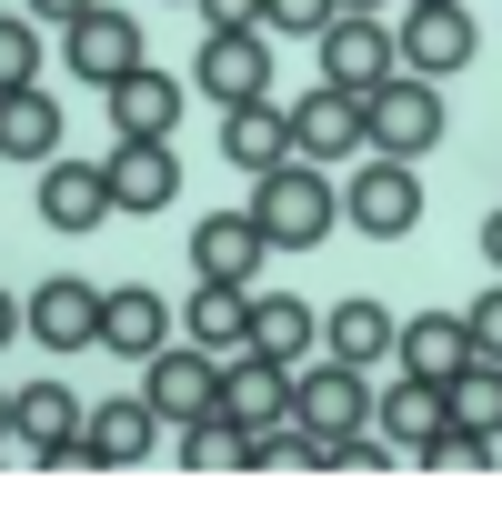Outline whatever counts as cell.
Returning a JSON list of instances; mask_svg holds the SVG:
<instances>
[{"label":"cell","instance_id":"8d00e7d4","mask_svg":"<svg viewBox=\"0 0 502 512\" xmlns=\"http://www.w3.org/2000/svg\"><path fill=\"white\" fill-rule=\"evenodd\" d=\"M342 11H382V0H342Z\"/></svg>","mask_w":502,"mask_h":512},{"label":"cell","instance_id":"d4e9b609","mask_svg":"<svg viewBox=\"0 0 502 512\" xmlns=\"http://www.w3.org/2000/svg\"><path fill=\"white\" fill-rule=\"evenodd\" d=\"M392 342H402V322H392L382 302H342V312L322 322V352H342V362H362V372L392 362Z\"/></svg>","mask_w":502,"mask_h":512},{"label":"cell","instance_id":"d6986e66","mask_svg":"<svg viewBox=\"0 0 502 512\" xmlns=\"http://www.w3.org/2000/svg\"><path fill=\"white\" fill-rule=\"evenodd\" d=\"M51 151H61V101L41 81L0 91V161H51Z\"/></svg>","mask_w":502,"mask_h":512},{"label":"cell","instance_id":"d590c367","mask_svg":"<svg viewBox=\"0 0 502 512\" xmlns=\"http://www.w3.org/2000/svg\"><path fill=\"white\" fill-rule=\"evenodd\" d=\"M11 332H21V302H11V292H0V342H11Z\"/></svg>","mask_w":502,"mask_h":512},{"label":"cell","instance_id":"83f0119b","mask_svg":"<svg viewBox=\"0 0 502 512\" xmlns=\"http://www.w3.org/2000/svg\"><path fill=\"white\" fill-rule=\"evenodd\" d=\"M442 392H452V422H462V432H502V362H482V352H472Z\"/></svg>","mask_w":502,"mask_h":512},{"label":"cell","instance_id":"3957f363","mask_svg":"<svg viewBox=\"0 0 502 512\" xmlns=\"http://www.w3.org/2000/svg\"><path fill=\"white\" fill-rule=\"evenodd\" d=\"M312 41H322V81H332V91H362V101H372V91L402 71V51H392V31H382L372 11H332Z\"/></svg>","mask_w":502,"mask_h":512},{"label":"cell","instance_id":"5bb4252c","mask_svg":"<svg viewBox=\"0 0 502 512\" xmlns=\"http://www.w3.org/2000/svg\"><path fill=\"white\" fill-rule=\"evenodd\" d=\"M221 161L231 171H282V161H302V141H292V111H272V101H231L221 111Z\"/></svg>","mask_w":502,"mask_h":512},{"label":"cell","instance_id":"4316f807","mask_svg":"<svg viewBox=\"0 0 502 512\" xmlns=\"http://www.w3.org/2000/svg\"><path fill=\"white\" fill-rule=\"evenodd\" d=\"M181 462L191 472H251V432L231 412H201V422H181Z\"/></svg>","mask_w":502,"mask_h":512},{"label":"cell","instance_id":"f1b7e54d","mask_svg":"<svg viewBox=\"0 0 502 512\" xmlns=\"http://www.w3.org/2000/svg\"><path fill=\"white\" fill-rule=\"evenodd\" d=\"M492 462V432H462V422H442L432 442H422V472H482Z\"/></svg>","mask_w":502,"mask_h":512},{"label":"cell","instance_id":"30bf717a","mask_svg":"<svg viewBox=\"0 0 502 512\" xmlns=\"http://www.w3.org/2000/svg\"><path fill=\"white\" fill-rule=\"evenodd\" d=\"M191 81L231 111V101H272V31H211L201 41V61H191Z\"/></svg>","mask_w":502,"mask_h":512},{"label":"cell","instance_id":"9a60e30c","mask_svg":"<svg viewBox=\"0 0 502 512\" xmlns=\"http://www.w3.org/2000/svg\"><path fill=\"white\" fill-rule=\"evenodd\" d=\"M292 141H302V161H332V151H372V111H362V91H312V101H292Z\"/></svg>","mask_w":502,"mask_h":512},{"label":"cell","instance_id":"4fadbf2b","mask_svg":"<svg viewBox=\"0 0 502 512\" xmlns=\"http://www.w3.org/2000/svg\"><path fill=\"white\" fill-rule=\"evenodd\" d=\"M262 251H272V231L251 221V211H201L191 272H201V282H262Z\"/></svg>","mask_w":502,"mask_h":512},{"label":"cell","instance_id":"ffe728a7","mask_svg":"<svg viewBox=\"0 0 502 512\" xmlns=\"http://www.w3.org/2000/svg\"><path fill=\"white\" fill-rule=\"evenodd\" d=\"M312 342H322V312L312 302H292V292H251V352H272V362H312Z\"/></svg>","mask_w":502,"mask_h":512},{"label":"cell","instance_id":"ac0fdd59","mask_svg":"<svg viewBox=\"0 0 502 512\" xmlns=\"http://www.w3.org/2000/svg\"><path fill=\"white\" fill-rule=\"evenodd\" d=\"M171 342V312H161V292L151 282H121V292H101V352H131V362H151Z\"/></svg>","mask_w":502,"mask_h":512},{"label":"cell","instance_id":"836d02e7","mask_svg":"<svg viewBox=\"0 0 502 512\" xmlns=\"http://www.w3.org/2000/svg\"><path fill=\"white\" fill-rule=\"evenodd\" d=\"M81 11H91V0H31V21H61V31H71Z\"/></svg>","mask_w":502,"mask_h":512},{"label":"cell","instance_id":"1f68e13d","mask_svg":"<svg viewBox=\"0 0 502 512\" xmlns=\"http://www.w3.org/2000/svg\"><path fill=\"white\" fill-rule=\"evenodd\" d=\"M462 332H472V352H482V362H502V282H492V292L462 312Z\"/></svg>","mask_w":502,"mask_h":512},{"label":"cell","instance_id":"2e32d148","mask_svg":"<svg viewBox=\"0 0 502 512\" xmlns=\"http://www.w3.org/2000/svg\"><path fill=\"white\" fill-rule=\"evenodd\" d=\"M81 442H91V462H111V472L151 462V442H161V412H151V392H111L101 412H81Z\"/></svg>","mask_w":502,"mask_h":512},{"label":"cell","instance_id":"4dcf8cb0","mask_svg":"<svg viewBox=\"0 0 502 512\" xmlns=\"http://www.w3.org/2000/svg\"><path fill=\"white\" fill-rule=\"evenodd\" d=\"M332 11H342V0H262V31H302V41H312Z\"/></svg>","mask_w":502,"mask_h":512},{"label":"cell","instance_id":"f546056e","mask_svg":"<svg viewBox=\"0 0 502 512\" xmlns=\"http://www.w3.org/2000/svg\"><path fill=\"white\" fill-rule=\"evenodd\" d=\"M21 81H41V31L0 11V91H21Z\"/></svg>","mask_w":502,"mask_h":512},{"label":"cell","instance_id":"7c38bea8","mask_svg":"<svg viewBox=\"0 0 502 512\" xmlns=\"http://www.w3.org/2000/svg\"><path fill=\"white\" fill-rule=\"evenodd\" d=\"M21 332H31L41 352H91V342H101V292L71 282V272H51V282L21 302Z\"/></svg>","mask_w":502,"mask_h":512},{"label":"cell","instance_id":"ba28073f","mask_svg":"<svg viewBox=\"0 0 502 512\" xmlns=\"http://www.w3.org/2000/svg\"><path fill=\"white\" fill-rule=\"evenodd\" d=\"M392 51H402V71L442 81V71H462V61L482 51V31H472V11H462V0H412V21L392 31Z\"/></svg>","mask_w":502,"mask_h":512},{"label":"cell","instance_id":"5b68a950","mask_svg":"<svg viewBox=\"0 0 502 512\" xmlns=\"http://www.w3.org/2000/svg\"><path fill=\"white\" fill-rule=\"evenodd\" d=\"M101 181H111V211H161V201L181 191L171 131H121V141L101 151Z\"/></svg>","mask_w":502,"mask_h":512},{"label":"cell","instance_id":"9c48e42d","mask_svg":"<svg viewBox=\"0 0 502 512\" xmlns=\"http://www.w3.org/2000/svg\"><path fill=\"white\" fill-rule=\"evenodd\" d=\"M221 412L241 422V432H272V422H292V362H272V352H221Z\"/></svg>","mask_w":502,"mask_h":512},{"label":"cell","instance_id":"603a6c76","mask_svg":"<svg viewBox=\"0 0 502 512\" xmlns=\"http://www.w3.org/2000/svg\"><path fill=\"white\" fill-rule=\"evenodd\" d=\"M372 412H382V442H392V452H422V442L452 422V392H442V382H422V372H402V392H382Z\"/></svg>","mask_w":502,"mask_h":512},{"label":"cell","instance_id":"52a82bcc","mask_svg":"<svg viewBox=\"0 0 502 512\" xmlns=\"http://www.w3.org/2000/svg\"><path fill=\"white\" fill-rule=\"evenodd\" d=\"M362 111H372V151H392V161H412V151L442 141V91H432L422 71H392Z\"/></svg>","mask_w":502,"mask_h":512},{"label":"cell","instance_id":"e575fe53","mask_svg":"<svg viewBox=\"0 0 502 512\" xmlns=\"http://www.w3.org/2000/svg\"><path fill=\"white\" fill-rule=\"evenodd\" d=\"M482 262H492V282H502V211L482 221Z\"/></svg>","mask_w":502,"mask_h":512},{"label":"cell","instance_id":"277c9868","mask_svg":"<svg viewBox=\"0 0 502 512\" xmlns=\"http://www.w3.org/2000/svg\"><path fill=\"white\" fill-rule=\"evenodd\" d=\"M141 392H151V412L181 432V422L221 412V352H201V342H161V352L141 362Z\"/></svg>","mask_w":502,"mask_h":512},{"label":"cell","instance_id":"7402d4cb","mask_svg":"<svg viewBox=\"0 0 502 512\" xmlns=\"http://www.w3.org/2000/svg\"><path fill=\"white\" fill-rule=\"evenodd\" d=\"M392 362H402V372H422V382H452V372L472 362V332H462V312H422V322H402Z\"/></svg>","mask_w":502,"mask_h":512},{"label":"cell","instance_id":"484cf974","mask_svg":"<svg viewBox=\"0 0 502 512\" xmlns=\"http://www.w3.org/2000/svg\"><path fill=\"white\" fill-rule=\"evenodd\" d=\"M11 422H21L41 452L81 442V402H71V382H21V392H11Z\"/></svg>","mask_w":502,"mask_h":512},{"label":"cell","instance_id":"6da1fadb","mask_svg":"<svg viewBox=\"0 0 502 512\" xmlns=\"http://www.w3.org/2000/svg\"><path fill=\"white\" fill-rule=\"evenodd\" d=\"M251 221L272 231V251H312L342 221V191H332L322 161H282V171H262V191H251Z\"/></svg>","mask_w":502,"mask_h":512},{"label":"cell","instance_id":"cb8c5ba5","mask_svg":"<svg viewBox=\"0 0 502 512\" xmlns=\"http://www.w3.org/2000/svg\"><path fill=\"white\" fill-rule=\"evenodd\" d=\"M101 101H111V131H171V121H181V81H171V71H151V61H141V71H121Z\"/></svg>","mask_w":502,"mask_h":512},{"label":"cell","instance_id":"74e56055","mask_svg":"<svg viewBox=\"0 0 502 512\" xmlns=\"http://www.w3.org/2000/svg\"><path fill=\"white\" fill-rule=\"evenodd\" d=\"M0 432H11V392H0Z\"/></svg>","mask_w":502,"mask_h":512},{"label":"cell","instance_id":"44dd1931","mask_svg":"<svg viewBox=\"0 0 502 512\" xmlns=\"http://www.w3.org/2000/svg\"><path fill=\"white\" fill-rule=\"evenodd\" d=\"M181 342H201V352H241V342H251V282H201L191 312H181Z\"/></svg>","mask_w":502,"mask_h":512},{"label":"cell","instance_id":"8fae6325","mask_svg":"<svg viewBox=\"0 0 502 512\" xmlns=\"http://www.w3.org/2000/svg\"><path fill=\"white\" fill-rule=\"evenodd\" d=\"M61 51H71V71H81L91 91H111L121 71H141V21H131V11H111V0H91V11L61 31Z\"/></svg>","mask_w":502,"mask_h":512},{"label":"cell","instance_id":"7a4b0ae2","mask_svg":"<svg viewBox=\"0 0 502 512\" xmlns=\"http://www.w3.org/2000/svg\"><path fill=\"white\" fill-rule=\"evenodd\" d=\"M342 221H352V231H372V241H402V231L422 221V171H412V161H392V151H372V161L342 181Z\"/></svg>","mask_w":502,"mask_h":512},{"label":"cell","instance_id":"8992f818","mask_svg":"<svg viewBox=\"0 0 502 512\" xmlns=\"http://www.w3.org/2000/svg\"><path fill=\"white\" fill-rule=\"evenodd\" d=\"M372 382H362V362H342V352H322L312 372H292V422L302 432H362L372 422Z\"/></svg>","mask_w":502,"mask_h":512},{"label":"cell","instance_id":"e0dca14e","mask_svg":"<svg viewBox=\"0 0 502 512\" xmlns=\"http://www.w3.org/2000/svg\"><path fill=\"white\" fill-rule=\"evenodd\" d=\"M101 211H111L101 161H41V221L51 231H101Z\"/></svg>","mask_w":502,"mask_h":512},{"label":"cell","instance_id":"d6a6232c","mask_svg":"<svg viewBox=\"0 0 502 512\" xmlns=\"http://www.w3.org/2000/svg\"><path fill=\"white\" fill-rule=\"evenodd\" d=\"M211 31H262V0H201Z\"/></svg>","mask_w":502,"mask_h":512}]
</instances>
